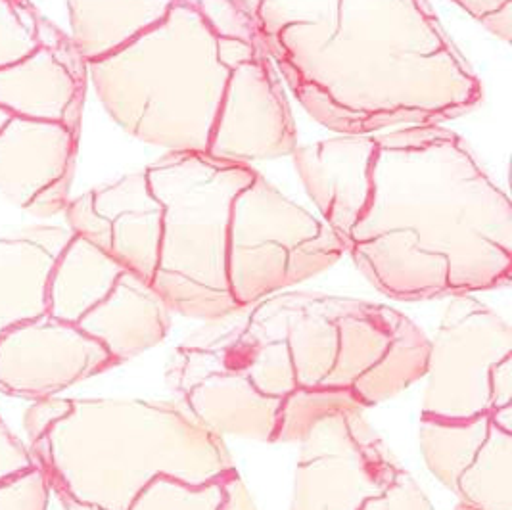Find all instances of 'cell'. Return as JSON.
<instances>
[{
	"instance_id": "2",
	"label": "cell",
	"mask_w": 512,
	"mask_h": 510,
	"mask_svg": "<svg viewBox=\"0 0 512 510\" xmlns=\"http://www.w3.org/2000/svg\"><path fill=\"white\" fill-rule=\"evenodd\" d=\"M71 41L108 114L169 152L292 154L279 73L236 0H68Z\"/></svg>"
},
{
	"instance_id": "1",
	"label": "cell",
	"mask_w": 512,
	"mask_h": 510,
	"mask_svg": "<svg viewBox=\"0 0 512 510\" xmlns=\"http://www.w3.org/2000/svg\"><path fill=\"white\" fill-rule=\"evenodd\" d=\"M296 169L355 265L396 300L507 286V194L442 125L344 135L296 148Z\"/></svg>"
},
{
	"instance_id": "3",
	"label": "cell",
	"mask_w": 512,
	"mask_h": 510,
	"mask_svg": "<svg viewBox=\"0 0 512 510\" xmlns=\"http://www.w3.org/2000/svg\"><path fill=\"white\" fill-rule=\"evenodd\" d=\"M146 279L171 311L217 319L332 267L344 246L246 162L169 152L125 175Z\"/></svg>"
},
{
	"instance_id": "9",
	"label": "cell",
	"mask_w": 512,
	"mask_h": 510,
	"mask_svg": "<svg viewBox=\"0 0 512 510\" xmlns=\"http://www.w3.org/2000/svg\"><path fill=\"white\" fill-rule=\"evenodd\" d=\"M424 461L476 510H512V430L493 415L466 420L420 418Z\"/></svg>"
},
{
	"instance_id": "10",
	"label": "cell",
	"mask_w": 512,
	"mask_h": 510,
	"mask_svg": "<svg viewBox=\"0 0 512 510\" xmlns=\"http://www.w3.org/2000/svg\"><path fill=\"white\" fill-rule=\"evenodd\" d=\"M116 367L110 353L79 326L48 313L0 336V390L47 399Z\"/></svg>"
},
{
	"instance_id": "4",
	"label": "cell",
	"mask_w": 512,
	"mask_h": 510,
	"mask_svg": "<svg viewBox=\"0 0 512 510\" xmlns=\"http://www.w3.org/2000/svg\"><path fill=\"white\" fill-rule=\"evenodd\" d=\"M309 116L342 135L440 125L482 83L426 0H236Z\"/></svg>"
},
{
	"instance_id": "5",
	"label": "cell",
	"mask_w": 512,
	"mask_h": 510,
	"mask_svg": "<svg viewBox=\"0 0 512 510\" xmlns=\"http://www.w3.org/2000/svg\"><path fill=\"white\" fill-rule=\"evenodd\" d=\"M31 451L50 489L102 510L129 509L160 476L200 486L234 470L223 438L187 409L140 399H71Z\"/></svg>"
},
{
	"instance_id": "18",
	"label": "cell",
	"mask_w": 512,
	"mask_h": 510,
	"mask_svg": "<svg viewBox=\"0 0 512 510\" xmlns=\"http://www.w3.org/2000/svg\"><path fill=\"white\" fill-rule=\"evenodd\" d=\"M50 482L41 464L0 480V510H47Z\"/></svg>"
},
{
	"instance_id": "15",
	"label": "cell",
	"mask_w": 512,
	"mask_h": 510,
	"mask_svg": "<svg viewBox=\"0 0 512 510\" xmlns=\"http://www.w3.org/2000/svg\"><path fill=\"white\" fill-rule=\"evenodd\" d=\"M127 267L87 238L73 234L56 257L47 286L50 317L77 325L102 302Z\"/></svg>"
},
{
	"instance_id": "12",
	"label": "cell",
	"mask_w": 512,
	"mask_h": 510,
	"mask_svg": "<svg viewBox=\"0 0 512 510\" xmlns=\"http://www.w3.org/2000/svg\"><path fill=\"white\" fill-rule=\"evenodd\" d=\"M79 133L62 123L10 117L0 131V192L25 208L41 190L73 177Z\"/></svg>"
},
{
	"instance_id": "27",
	"label": "cell",
	"mask_w": 512,
	"mask_h": 510,
	"mask_svg": "<svg viewBox=\"0 0 512 510\" xmlns=\"http://www.w3.org/2000/svg\"><path fill=\"white\" fill-rule=\"evenodd\" d=\"M455 510H476V509H472V507H468V505H465V503H461V505H459V507H457V509Z\"/></svg>"
},
{
	"instance_id": "17",
	"label": "cell",
	"mask_w": 512,
	"mask_h": 510,
	"mask_svg": "<svg viewBox=\"0 0 512 510\" xmlns=\"http://www.w3.org/2000/svg\"><path fill=\"white\" fill-rule=\"evenodd\" d=\"M43 18L27 0H0V68L20 62L41 43Z\"/></svg>"
},
{
	"instance_id": "25",
	"label": "cell",
	"mask_w": 512,
	"mask_h": 510,
	"mask_svg": "<svg viewBox=\"0 0 512 510\" xmlns=\"http://www.w3.org/2000/svg\"><path fill=\"white\" fill-rule=\"evenodd\" d=\"M56 495H58V499L62 501V505H64V509L66 510H102L98 509V507H94L91 503L77 501V499H73L71 495L64 493V491H56Z\"/></svg>"
},
{
	"instance_id": "6",
	"label": "cell",
	"mask_w": 512,
	"mask_h": 510,
	"mask_svg": "<svg viewBox=\"0 0 512 510\" xmlns=\"http://www.w3.org/2000/svg\"><path fill=\"white\" fill-rule=\"evenodd\" d=\"M263 300L279 325L298 392L321 418L378 405L426 374L430 342L388 305L307 292Z\"/></svg>"
},
{
	"instance_id": "14",
	"label": "cell",
	"mask_w": 512,
	"mask_h": 510,
	"mask_svg": "<svg viewBox=\"0 0 512 510\" xmlns=\"http://www.w3.org/2000/svg\"><path fill=\"white\" fill-rule=\"evenodd\" d=\"M71 236L47 225L0 236V336L47 313L48 277Z\"/></svg>"
},
{
	"instance_id": "19",
	"label": "cell",
	"mask_w": 512,
	"mask_h": 510,
	"mask_svg": "<svg viewBox=\"0 0 512 510\" xmlns=\"http://www.w3.org/2000/svg\"><path fill=\"white\" fill-rule=\"evenodd\" d=\"M363 510H434L417 482L401 470L396 482L380 497L369 501Z\"/></svg>"
},
{
	"instance_id": "20",
	"label": "cell",
	"mask_w": 512,
	"mask_h": 510,
	"mask_svg": "<svg viewBox=\"0 0 512 510\" xmlns=\"http://www.w3.org/2000/svg\"><path fill=\"white\" fill-rule=\"evenodd\" d=\"M505 43L511 41L512 0H453Z\"/></svg>"
},
{
	"instance_id": "7",
	"label": "cell",
	"mask_w": 512,
	"mask_h": 510,
	"mask_svg": "<svg viewBox=\"0 0 512 510\" xmlns=\"http://www.w3.org/2000/svg\"><path fill=\"white\" fill-rule=\"evenodd\" d=\"M422 418L466 420L512 407V332L493 309L453 296L426 361Z\"/></svg>"
},
{
	"instance_id": "8",
	"label": "cell",
	"mask_w": 512,
	"mask_h": 510,
	"mask_svg": "<svg viewBox=\"0 0 512 510\" xmlns=\"http://www.w3.org/2000/svg\"><path fill=\"white\" fill-rule=\"evenodd\" d=\"M300 443L290 510H363L401 472L371 424L355 409L319 418Z\"/></svg>"
},
{
	"instance_id": "24",
	"label": "cell",
	"mask_w": 512,
	"mask_h": 510,
	"mask_svg": "<svg viewBox=\"0 0 512 510\" xmlns=\"http://www.w3.org/2000/svg\"><path fill=\"white\" fill-rule=\"evenodd\" d=\"M221 510H257L252 495L240 480L236 468L225 478V497Z\"/></svg>"
},
{
	"instance_id": "13",
	"label": "cell",
	"mask_w": 512,
	"mask_h": 510,
	"mask_svg": "<svg viewBox=\"0 0 512 510\" xmlns=\"http://www.w3.org/2000/svg\"><path fill=\"white\" fill-rule=\"evenodd\" d=\"M169 305L148 280L125 269L112 292L77 323L119 365L162 342L169 330Z\"/></svg>"
},
{
	"instance_id": "26",
	"label": "cell",
	"mask_w": 512,
	"mask_h": 510,
	"mask_svg": "<svg viewBox=\"0 0 512 510\" xmlns=\"http://www.w3.org/2000/svg\"><path fill=\"white\" fill-rule=\"evenodd\" d=\"M10 117L12 116H10V114H8L4 108H0V131H2V127H4V125L10 121Z\"/></svg>"
},
{
	"instance_id": "16",
	"label": "cell",
	"mask_w": 512,
	"mask_h": 510,
	"mask_svg": "<svg viewBox=\"0 0 512 510\" xmlns=\"http://www.w3.org/2000/svg\"><path fill=\"white\" fill-rule=\"evenodd\" d=\"M225 478L227 474L208 484L192 486L177 478L160 476L140 491L127 510H221Z\"/></svg>"
},
{
	"instance_id": "21",
	"label": "cell",
	"mask_w": 512,
	"mask_h": 510,
	"mask_svg": "<svg viewBox=\"0 0 512 510\" xmlns=\"http://www.w3.org/2000/svg\"><path fill=\"white\" fill-rule=\"evenodd\" d=\"M70 409L71 399H37V403L25 413V432L29 440L43 438L60 418L70 413Z\"/></svg>"
},
{
	"instance_id": "23",
	"label": "cell",
	"mask_w": 512,
	"mask_h": 510,
	"mask_svg": "<svg viewBox=\"0 0 512 510\" xmlns=\"http://www.w3.org/2000/svg\"><path fill=\"white\" fill-rule=\"evenodd\" d=\"M71 177H64L56 183L47 186L45 190H41L25 209L31 211L33 215L37 217H52L60 211H66L70 200H68V194H70Z\"/></svg>"
},
{
	"instance_id": "11",
	"label": "cell",
	"mask_w": 512,
	"mask_h": 510,
	"mask_svg": "<svg viewBox=\"0 0 512 510\" xmlns=\"http://www.w3.org/2000/svg\"><path fill=\"white\" fill-rule=\"evenodd\" d=\"M87 77L71 37L43 20L39 47L0 68V108L12 117L62 123L79 133Z\"/></svg>"
},
{
	"instance_id": "22",
	"label": "cell",
	"mask_w": 512,
	"mask_h": 510,
	"mask_svg": "<svg viewBox=\"0 0 512 510\" xmlns=\"http://www.w3.org/2000/svg\"><path fill=\"white\" fill-rule=\"evenodd\" d=\"M35 464V459L29 455L24 443L8 430L0 418V480L29 470Z\"/></svg>"
}]
</instances>
